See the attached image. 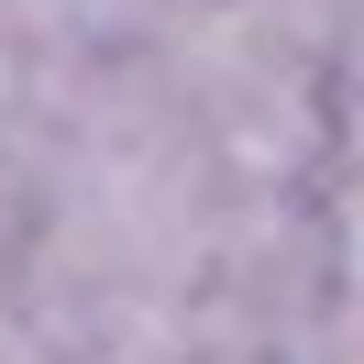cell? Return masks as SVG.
<instances>
[{"label":"cell","instance_id":"cell-2","mask_svg":"<svg viewBox=\"0 0 364 364\" xmlns=\"http://www.w3.org/2000/svg\"><path fill=\"white\" fill-rule=\"evenodd\" d=\"M188 364H243V353H188Z\"/></svg>","mask_w":364,"mask_h":364},{"label":"cell","instance_id":"cell-1","mask_svg":"<svg viewBox=\"0 0 364 364\" xmlns=\"http://www.w3.org/2000/svg\"><path fill=\"white\" fill-rule=\"evenodd\" d=\"M177 23V0H0V33L33 55H133Z\"/></svg>","mask_w":364,"mask_h":364}]
</instances>
